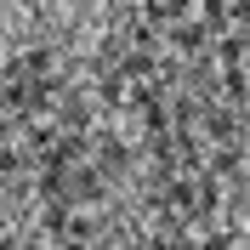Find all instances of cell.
<instances>
[{
  "mask_svg": "<svg viewBox=\"0 0 250 250\" xmlns=\"http://www.w3.org/2000/svg\"><path fill=\"white\" fill-rule=\"evenodd\" d=\"M62 199H68V205H97V199H103V165H91V159L68 165V188H62Z\"/></svg>",
  "mask_w": 250,
  "mask_h": 250,
  "instance_id": "obj_1",
  "label": "cell"
},
{
  "mask_svg": "<svg viewBox=\"0 0 250 250\" xmlns=\"http://www.w3.org/2000/svg\"><path fill=\"white\" fill-rule=\"evenodd\" d=\"M210 40H216V29H210L205 17H176V23H171V46L182 51V57H199V51H210Z\"/></svg>",
  "mask_w": 250,
  "mask_h": 250,
  "instance_id": "obj_2",
  "label": "cell"
},
{
  "mask_svg": "<svg viewBox=\"0 0 250 250\" xmlns=\"http://www.w3.org/2000/svg\"><path fill=\"white\" fill-rule=\"evenodd\" d=\"M199 120H205V131H210L216 142H239V131H245V120H239L233 108H216V103H205Z\"/></svg>",
  "mask_w": 250,
  "mask_h": 250,
  "instance_id": "obj_3",
  "label": "cell"
},
{
  "mask_svg": "<svg viewBox=\"0 0 250 250\" xmlns=\"http://www.w3.org/2000/svg\"><path fill=\"white\" fill-rule=\"evenodd\" d=\"M188 91L205 97V103L216 97V57H210V51H199V57H193V68H188Z\"/></svg>",
  "mask_w": 250,
  "mask_h": 250,
  "instance_id": "obj_4",
  "label": "cell"
},
{
  "mask_svg": "<svg viewBox=\"0 0 250 250\" xmlns=\"http://www.w3.org/2000/svg\"><path fill=\"white\" fill-rule=\"evenodd\" d=\"M210 176H228V182H239L245 176V154H239V142H222L216 154H210V165H205Z\"/></svg>",
  "mask_w": 250,
  "mask_h": 250,
  "instance_id": "obj_5",
  "label": "cell"
},
{
  "mask_svg": "<svg viewBox=\"0 0 250 250\" xmlns=\"http://www.w3.org/2000/svg\"><path fill=\"white\" fill-rule=\"evenodd\" d=\"M85 148H91V142H85V131H80V125L57 131V142H51V154H57L62 165H80V159H85Z\"/></svg>",
  "mask_w": 250,
  "mask_h": 250,
  "instance_id": "obj_6",
  "label": "cell"
},
{
  "mask_svg": "<svg viewBox=\"0 0 250 250\" xmlns=\"http://www.w3.org/2000/svg\"><path fill=\"white\" fill-rule=\"evenodd\" d=\"M34 154L29 148H0V176H17V171H29Z\"/></svg>",
  "mask_w": 250,
  "mask_h": 250,
  "instance_id": "obj_7",
  "label": "cell"
},
{
  "mask_svg": "<svg viewBox=\"0 0 250 250\" xmlns=\"http://www.w3.org/2000/svg\"><path fill=\"white\" fill-rule=\"evenodd\" d=\"M68 239H74V245H91V239H97V222L80 216V210H68Z\"/></svg>",
  "mask_w": 250,
  "mask_h": 250,
  "instance_id": "obj_8",
  "label": "cell"
},
{
  "mask_svg": "<svg viewBox=\"0 0 250 250\" xmlns=\"http://www.w3.org/2000/svg\"><path fill=\"white\" fill-rule=\"evenodd\" d=\"M97 91H103V103H108V108H114V103H125V74H120V68H114V74H103V85H97Z\"/></svg>",
  "mask_w": 250,
  "mask_h": 250,
  "instance_id": "obj_9",
  "label": "cell"
},
{
  "mask_svg": "<svg viewBox=\"0 0 250 250\" xmlns=\"http://www.w3.org/2000/svg\"><path fill=\"white\" fill-rule=\"evenodd\" d=\"M23 74H51V51H46V46H34L29 57H23Z\"/></svg>",
  "mask_w": 250,
  "mask_h": 250,
  "instance_id": "obj_10",
  "label": "cell"
},
{
  "mask_svg": "<svg viewBox=\"0 0 250 250\" xmlns=\"http://www.w3.org/2000/svg\"><path fill=\"white\" fill-rule=\"evenodd\" d=\"M74 6H91V0H74Z\"/></svg>",
  "mask_w": 250,
  "mask_h": 250,
  "instance_id": "obj_11",
  "label": "cell"
}]
</instances>
